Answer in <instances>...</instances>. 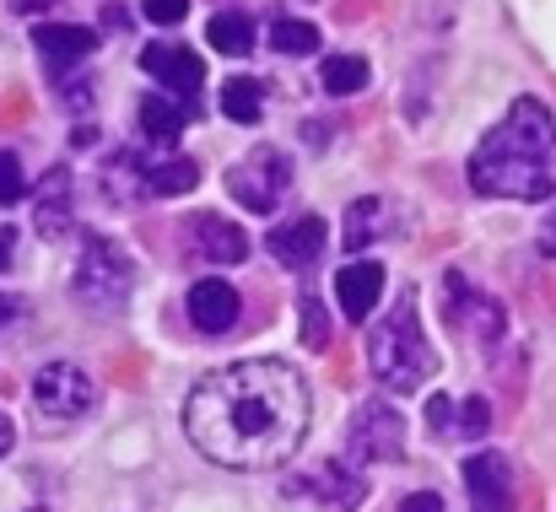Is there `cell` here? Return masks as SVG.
Segmentation results:
<instances>
[{
  "instance_id": "cell-1",
  "label": "cell",
  "mask_w": 556,
  "mask_h": 512,
  "mask_svg": "<svg viewBox=\"0 0 556 512\" xmlns=\"http://www.w3.org/2000/svg\"><path fill=\"white\" fill-rule=\"evenodd\" d=\"M185 432L222 470H276L303 448L308 383L292 361L276 356L232 361L189 394Z\"/></svg>"
},
{
  "instance_id": "cell-2",
  "label": "cell",
  "mask_w": 556,
  "mask_h": 512,
  "mask_svg": "<svg viewBox=\"0 0 556 512\" xmlns=\"http://www.w3.org/2000/svg\"><path fill=\"white\" fill-rule=\"evenodd\" d=\"M556 119L541 98H519L508 119L476 146L470 157V189L492 200H546L556 189L552 178Z\"/></svg>"
},
{
  "instance_id": "cell-3",
  "label": "cell",
  "mask_w": 556,
  "mask_h": 512,
  "mask_svg": "<svg viewBox=\"0 0 556 512\" xmlns=\"http://www.w3.org/2000/svg\"><path fill=\"white\" fill-rule=\"evenodd\" d=\"M368 367H372V377L383 388H394V394H410V388H421L438 372V356H432V345L421 335V319H416V297L410 292H400L394 313L368 335Z\"/></svg>"
},
{
  "instance_id": "cell-4",
  "label": "cell",
  "mask_w": 556,
  "mask_h": 512,
  "mask_svg": "<svg viewBox=\"0 0 556 512\" xmlns=\"http://www.w3.org/2000/svg\"><path fill=\"white\" fill-rule=\"evenodd\" d=\"M130 281H136V265L130 254L103 238V232H87L81 238V259H76V276H71V292L87 313H119L125 297H130Z\"/></svg>"
},
{
  "instance_id": "cell-5",
  "label": "cell",
  "mask_w": 556,
  "mask_h": 512,
  "mask_svg": "<svg viewBox=\"0 0 556 512\" xmlns=\"http://www.w3.org/2000/svg\"><path fill=\"white\" fill-rule=\"evenodd\" d=\"M227 189H232V200H238L243 210L270 216V210L281 205V194L292 189V163H287L276 146H254L238 168L227 172Z\"/></svg>"
},
{
  "instance_id": "cell-6",
  "label": "cell",
  "mask_w": 556,
  "mask_h": 512,
  "mask_svg": "<svg viewBox=\"0 0 556 512\" xmlns=\"http://www.w3.org/2000/svg\"><path fill=\"white\" fill-rule=\"evenodd\" d=\"M346 453H352L357 464H400V459H405V426H400L394 405L368 399V405L352 415Z\"/></svg>"
},
{
  "instance_id": "cell-7",
  "label": "cell",
  "mask_w": 556,
  "mask_h": 512,
  "mask_svg": "<svg viewBox=\"0 0 556 512\" xmlns=\"http://www.w3.org/2000/svg\"><path fill=\"white\" fill-rule=\"evenodd\" d=\"M92 377L76 367V361H49L38 377H33V405L49 415V421H76L92 410Z\"/></svg>"
},
{
  "instance_id": "cell-8",
  "label": "cell",
  "mask_w": 556,
  "mask_h": 512,
  "mask_svg": "<svg viewBox=\"0 0 556 512\" xmlns=\"http://www.w3.org/2000/svg\"><path fill=\"white\" fill-rule=\"evenodd\" d=\"M465 491H470V508L476 512H514V470L503 453H470L465 459Z\"/></svg>"
},
{
  "instance_id": "cell-9",
  "label": "cell",
  "mask_w": 556,
  "mask_h": 512,
  "mask_svg": "<svg viewBox=\"0 0 556 512\" xmlns=\"http://www.w3.org/2000/svg\"><path fill=\"white\" fill-rule=\"evenodd\" d=\"M325 216H292V221H281V227H270V238H265V248H270V259L276 265H287V270H308L319 254H325Z\"/></svg>"
},
{
  "instance_id": "cell-10",
  "label": "cell",
  "mask_w": 556,
  "mask_h": 512,
  "mask_svg": "<svg viewBox=\"0 0 556 512\" xmlns=\"http://www.w3.org/2000/svg\"><path fill=\"white\" fill-rule=\"evenodd\" d=\"M189 254L205 259V265H243L249 259V238L238 221H222L211 210L189 216Z\"/></svg>"
},
{
  "instance_id": "cell-11",
  "label": "cell",
  "mask_w": 556,
  "mask_h": 512,
  "mask_svg": "<svg viewBox=\"0 0 556 512\" xmlns=\"http://www.w3.org/2000/svg\"><path fill=\"white\" fill-rule=\"evenodd\" d=\"M238 313H243V297H238V286H227L222 276H205V281L189 286V324H194L200 335H227V330L238 324Z\"/></svg>"
},
{
  "instance_id": "cell-12",
  "label": "cell",
  "mask_w": 556,
  "mask_h": 512,
  "mask_svg": "<svg viewBox=\"0 0 556 512\" xmlns=\"http://www.w3.org/2000/svg\"><path fill=\"white\" fill-rule=\"evenodd\" d=\"M141 71H147L152 81L185 92V98H194V92L205 87V60H200L194 49H185V43H147V49H141Z\"/></svg>"
},
{
  "instance_id": "cell-13",
  "label": "cell",
  "mask_w": 556,
  "mask_h": 512,
  "mask_svg": "<svg viewBox=\"0 0 556 512\" xmlns=\"http://www.w3.org/2000/svg\"><path fill=\"white\" fill-rule=\"evenodd\" d=\"M383 297V265L378 259H352L341 276H336V303L352 324H363Z\"/></svg>"
},
{
  "instance_id": "cell-14",
  "label": "cell",
  "mask_w": 556,
  "mask_h": 512,
  "mask_svg": "<svg viewBox=\"0 0 556 512\" xmlns=\"http://www.w3.org/2000/svg\"><path fill=\"white\" fill-rule=\"evenodd\" d=\"M33 43H38V60L54 71V76H65L71 65H81L87 54H92V33L87 27H76V22H43L38 33H33Z\"/></svg>"
},
{
  "instance_id": "cell-15",
  "label": "cell",
  "mask_w": 556,
  "mask_h": 512,
  "mask_svg": "<svg viewBox=\"0 0 556 512\" xmlns=\"http://www.w3.org/2000/svg\"><path fill=\"white\" fill-rule=\"evenodd\" d=\"M303 491H308V497H319L330 512H352V508H363V497H368V486H363L346 464H336V459H330V464H319V470H314V481H308Z\"/></svg>"
},
{
  "instance_id": "cell-16",
  "label": "cell",
  "mask_w": 556,
  "mask_h": 512,
  "mask_svg": "<svg viewBox=\"0 0 556 512\" xmlns=\"http://www.w3.org/2000/svg\"><path fill=\"white\" fill-rule=\"evenodd\" d=\"M103 194L114 205H136L141 194H152V168L136 157V152H119L109 157V172H103Z\"/></svg>"
},
{
  "instance_id": "cell-17",
  "label": "cell",
  "mask_w": 556,
  "mask_h": 512,
  "mask_svg": "<svg viewBox=\"0 0 556 512\" xmlns=\"http://www.w3.org/2000/svg\"><path fill=\"white\" fill-rule=\"evenodd\" d=\"M141 130H147V141L174 146V141L185 136V108H179L174 98H163V92H147V98H141Z\"/></svg>"
},
{
  "instance_id": "cell-18",
  "label": "cell",
  "mask_w": 556,
  "mask_h": 512,
  "mask_svg": "<svg viewBox=\"0 0 556 512\" xmlns=\"http://www.w3.org/2000/svg\"><path fill=\"white\" fill-rule=\"evenodd\" d=\"M65 227H71V172L54 168L49 183H43V194H38V232L60 238Z\"/></svg>"
},
{
  "instance_id": "cell-19",
  "label": "cell",
  "mask_w": 556,
  "mask_h": 512,
  "mask_svg": "<svg viewBox=\"0 0 556 512\" xmlns=\"http://www.w3.org/2000/svg\"><path fill=\"white\" fill-rule=\"evenodd\" d=\"M319 87H325L330 98H357V92L368 87V60H363V54H330V60L319 65Z\"/></svg>"
},
{
  "instance_id": "cell-20",
  "label": "cell",
  "mask_w": 556,
  "mask_h": 512,
  "mask_svg": "<svg viewBox=\"0 0 556 512\" xmlns=\"http://www.w3.org/2000/svg\"><path fill=\"white\" fill-rule=\"evenodd\" d=\"M222 114H227L232 125H254V119L265 114V87H260L254 76L222 81Z\"/></svg>"
},
{
  "instance_id": "cell-21",
  "label": "cell",
  "mask_w": 556,
  "mask_h": 512,
  "mask_svg": "<svg viewBox=\"0 0 556 512\" xmlns=\"http://www.w3.org/2000/svg\"><path fill=\"white\" fill-rule=\"evenodd\" d=\"M211 43H216L222 54H249V49H254V22L238 16V11H216V16H211Z\"/></svg>"
},
{
  "instance_id": "cell-22",
  "label": "cell",
  "mask_w": 556,
  "mask_h": 512,
  "mask_svg": "<svg viewBox=\"0 0 556 512\" xmlns=\"http://www.w3.org/2000/svg\"><path fill=\"white\" fill-rule=\"evenodd\" d=\"M378 232H383V205H378L372 194H363V200L346 210V248H352V254H357V248H368Z\"/></svg>"
},
{
  "instance_id": "cell-23",
  "label": "cell",
  "mask_w": 556,
  "mask_h": 512,
  "mask_svg": "<svg viewBox=\"0 0 556 512\" xmlns=\"http://www.w3.org/2000/svg\"><path fill=\"white\" fill-rule=\"evenodd\" d=\"M200 183V168L189 157H168V163H152V194H189Z\"/></svg>"
},
{
  "instance_id": "cell-24",
  "label": "cell",
  "mask_w": 556,
  "mask_h": 512,
  "mask_svg": "<svg viewBox=\"0 0 556 512\" xmlns=\"http://www.w3.org/2000/svg\"><path fill=\"white\" fill-rule=\"evenodd\" d=\"M270 43H276L281 54H314V49H319V27H314V22H292V16H287V22H276V27H270Z\"/></svg>"
},
{
  "instance_id": "cell-25",
  "label": "cell",
  "mask_w": 556,
  "mask_h": 512,
  "mask_svg": "<svg viewBox=\"0 0 556 512\" xmlns=\"http://www.w3.org/2000/svg\"><path fill=\"white\" fill-rule=\"evenodd\" d=\"M486 426H492V405H486L481 394L459 399V415H454V437H481Z\"/></svg>"
},
{
  "instance_id": "cell-26",
  "label": "cell",
  "mask_w": 556,
  "mask_h": 512,
  "mask_svg": "<svg viewBox=\"0 0 556 512\" xmlns=\"http://www.w3.org/2000/svg\"><path fill=\"white\" fill-rule=\"evenodd\" d=\"M303 345L308 350H325L330 345V319H325V303L319 297H303Z\"/></svg>"
},
{
  "instance_id": "cell-27",
  "label": "cell",
  "mask_w": 556,
  "mask_h": 512,
  "mask_svg": "<svg viewBox=\"0 0 556 512\" xmlns=\"http://www.w3.org/2000/svg\"><path fill=\"white\" fill-rule=\"evenodd\" d=\"M22 194H27V172L11 152H0V205H16Z\"/></svg>"
},
{
  "instance_id": "cell-28",
  "label": "cell",
  "mask_w": 556,
  "mask_h": 512,
  "mask_svg": "<svg viewBox=\"0 0 556 512\" xmlns=\"http://www.w3.org/2000/svg\"><path fill=\"white\" fill-rule=\"evenodd\" d=\"M454 415H459V405H454L448 394H438V399L427 405V426H432V437H438V432L454 437Z\"/></svg>"
},
{
  "instance_id": "cell-29",
  "label": "cell",
  "mask_w": 556,
  "mask_h": 512,
  "mask_svg": "<svg viewBox=\"0 0 556 512\" xmlns=\"http://www.w3.org/2000/svg\"><path fill=\"white\" fill-rule=\"evenodd\" d=\"M141 11H147L157 27H174V22H185L189 0H141Z\"/></svg>"
},
{
  "instance_id": "cell-30",
  "label": "cell",
  "mask_w": 556,
  "mask_h": 512,
  "mask_svg": "<svg viewBox=\"0 0 556 512\" xmlns=\"http://www.w3.org/2000/svg\"><path fill=\"white\" fill-rule=\"evenodd\" d=\"M400 512H443V497H438V491H410V497L400 502Z\"/></svg>"
},
{
  "instance_id": "cell-31",
  "label": "cell",
  "mask_w": 556,
  "mask_h": 512,
  "mask_svg": "<svg viewBox=\"0 0 556 512\" xmlns=\"http://www.w3.org/2000/svg\"><path fill=\"white\" fill-rule=\"evenodd\" d=\"M11 254H16V232L0 227V270H11Z\"/></svg>"
},
{
  "instance_id": "cell-32",
  "label": "cell",
  "mask_w": 556,
  "mask_h": 512,
  "mask_svg": "<svg viewBox=\"0 0 556 512\" xmlns=\"http://www.w3.org/2000/svg\"><path fill=\"white\" fill-rule=\"evenodd\" d=\"M11 443H16V426H11V415L0 410V459L11 453Z\"/></svg>"
},
{
  "instance_id": "cell-33",
  "label": "cell",
  "mask_w": 556,
  "mask_h": 512,
  "mask_svg": "<svg viewBox=\"0 0 556 512\" xmlns=\"http://www.w3.org/2000/svg\"><path fill=\"white\" fill-rule=\"evenodd\" d=\"M5 5H11V11H22V16H33V11H49L54 0H5Z\"/></svg>"
},
{
  "instance_id": "cell-34",
  "label": "cell",
  "mask_w": 556,
  "mask_h": 512,
  "mask_svg": "<svg viewBox=\"0 0 556 512\" xmlns=\"http://www.w3.org/2000/svg\"><path fill=\"white\" fill-rule=\"evenodd\" d=\"M541 248L556 259V216H546V227H541Z\"/></svg>"
},
{
  "instance_id": "cell-35",
  "label": "cell",
  "mask_w": 556,
  "mask_h": 512,
  "mask_svg": "<svg viewBox=\"0 0 556 512\" xmlns=\"http://www.w3.org/2000/svg\"><path fill=\"white\" fill-rule=\"evenodd\" d=\"M16 313H22V308H16V297H0V330H5Z\"/></svg>"
}]
</instances>
